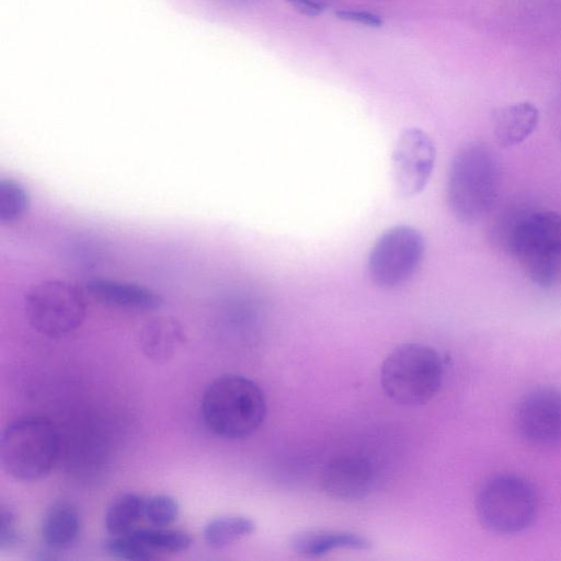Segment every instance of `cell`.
<instances>
[{
	"label": "cell",
	"mask_w": 561,
	"mask_h": 561,
	"mask_svg": "<svg viewBox=\"0 0 561 561\" xmlns=\"http://www.w3.org/2000/svg\"><path fill=\"white\" fill-rule=\"evenodd\" d=\"M24 312L38 333L59 337L77 330L87 313L83 291L67 280L49 279L33 286L24 298Z\"/></svg>",
	"instance_id": "obj_7"
},
{
	"label": "cell",
	"mask_w": 561,
	"mask_h": 561,
	"mask_svg": "<svg viewBox=\"0 0 561 561\" xmlns=\"http://www.w3.org/2000/svg\"><path fill=\"white\" fill-rule=\"evenodd\" d=\"M85 289L101 304L131 309L153 310L161 305V298L154 291L140 285L93 278L85 283Z\"/></svg>",
	"instance_id": "obj_13"
},
{
	"label": "cell",
	"mask_w": 561,
	"mask_h": 561,
	"mask_svg": "<svg viewBox=\"0 0 561 561\" xmlns=\"http://www.w3.org/2000/svg\"><path fill=\"white\" fill-rule=\"evenodd\" d=\"M129 534L154 554L157 552H181L188 549L193 542L186 531L168 527H137Z\"/></svg>",
	"instance_id": "obj_19"
},
{
	"label": "cell",
	"mask_w": 561,
	"mask_h": 561,
	"mask_svg": "<svg viewBox=\"0 0 561 561\" xmlns=\"http://www.w3.org/2000/svg\"><path fill=\"white\" fill-rule=\"evenodd\" d=\"M58 449L57 432L47 419L22 416L8 424L2 433L1 465L14 479L37 480L53 469Z\"/></svg>",
	"instance_id": "obj_4"
},
{
	"label": "cell",
	"mask_w": 561,
	"mask_h": 561,
	"mask_svg": "<svg viewBox=\"0 0 561 561\" xmlns=\"http://www.w3.org/2000/svg\"><path fill=\"white\" fill-rule=\"evenodd\" d=\"M28 206V195L18 181L11 178L0 179V222H13Z\"/></svg>",
	"instance_id": "obj_20"
},
{
	"label": "cell",
	"mask_w": 561,
	"mask_h": 561,
	"mask_svg": "<svg viewBox=\"0 0 561 561\" xmlns=\"http://www.w3.org/2000/svg\"><path fill=\"white\" fill-rule=\"evenodd\" d=\"M146 497L137 493H125L117 496L108 505L104 524L111 536H121L137 528L138 522L144 517Z\"/></svg>",
	"instance_id": "obj_17"
},
{
	"label": "cell",
	"mask_w": 561,
	"mask_h": 561,
	"mask_svg": "<svg viewBox=\"0 0 561 561\" xmlns=\"http://www.w3.org/2000/svg\"><path fill=\"white\" fill-rule=\"evenodd\" d=\"M424 251V239L415 228L407 225L389 228L376 240L368 255L371 282L387 289L403 285L421 266Z\"/></svg>",
	"instance_id": "obj_8"
},
{
	"label": "cell",
	"mask_w": 561,
	"mask_h": 561,
	"mask_svg": "<svg viewBox=\"0 0 561 561\" xmlns=\"http://www.w3.org/2000/svg\"><path fill=\"white\" fill-rule=\"evenodd\" d=\"M104 550L119 559L151 560L156 554L140 543L131 534L111 536L104 542Z\"/></svg>",
	"instance_id": "obj_22"
},
{
	"label": "cell",
	"mask_w": 561,
	"mask_h": 561,
	"mask_svg": "<svg viewBox=\"0 0 561 561\" xmlns=\"http://www.w3.org/2000/svg\"><path fill=\"white\" fill-rule=\"evenodd\" d=\"M180 506L171 495L156 494L145 502L144 517L151 526L168 527L179 516Z\"/></svg>",
	"instance_id": "obj_21"
},
{
	"label": "cell",
	"mask_w": 561,
	"mask_h": 561,
	"mask_svg": "<svg viewBox=\"0 0 561 561\" xmlns=\"http://www.w3.org/2000/svg\"><path fill=\"white\" fill-rule=\"evenodd\" d=\"M255 530V523L245 516L227 515L209 520L203 530L207 546L214 549L225 548Z\"/></svg>",
	"instance_id": "obj_18"
},
{
	"label": "cell",
	"mask_w": 561,
	"mask_h": 561,
	"mask_svg": "<svg viewBox=\"0 0 561 561\" xmlns=\"http://www.w3.org/2000/svg\"><path fill=\"white\" fill-rule=\"evenodd\" d=\"M336 16L340 20L354 22L371 27H379L382 25V19L380 15L369 11L362 10H341L337 11Z\"/></svg>",
	"instance_id": "obj_24"
},
{
	"label": "cell",
	"mask_w": 561,
	"mask_h": 561,
	"mask_svg": "<svg viewBox=\"0 0 561 561\" xmlns=\"http://www.w3.org/2000/svg\"><path fill=\"white\" fill-rule=\"evenodd\" d=\"M432 138L420 128H408L398 138L392 152V174L402 196H414L426 186L435 164Z\"/></svg>",
	"instance_id": "obj_9"
},
{
	"label": "cell",
	"mask_w": 561,
	"mask_h": 561,
	"mask_svg": "<svg viewBox=\"0 0 561 561\" xmlns=\"http://www.w3.org/2000/svg\"><path fill=\"white\" fill-rule=\"evenodd\" d=\"M184 341V329L172 317L152 319L140 332L142 352L148 358L157 362L169 359Z\"/></svg>",
	"instance_id": "obj_16"
},
{
	"label": "cell",
	"mask_w": 561,
	"mask_h": 561,
	"mask_svg": "<svg viewBox=\"0 0 561 561\" xmlns=\"http://www.w3.org/2000/svg\"><path fill=\"white\" fill-rule=\"evenodd\" d=\"M476 508L481 523L500 534H514L531 525L538 508L533 485L525 479L502 474L479 490Z\"/></svg>",
	"instance_id": "obj_6"
},
{
	"label": "cell",
	"mask_w": 561,
	"mask_h": 561,
	"mask_svg": "<svg viewBox=\"0 0 561 561\" xmlns=\"http://www.w3.org/2000/svg\"><path fill=\"white\" fill-rule=\"evenodd\" d=\"M508 245L535 284L551 286L561 273V214L553 210L526 214L512 227Z\"/></svg>",
	"instance_id": "obj_5"
},
{
	"label": "cell",
	"mask_w": 561,
	"mask_h": 561,
	"mask_svg": "<svg viewBox=\"0 0 561 561\" xmlns=\"http://www.w3.org/2000/svg\"><path fill=\"white\" fill-rule=\"evenodd\" d=\"M202 417L207 428L225 439H242L256 432L265 420L267 401L252 379L226 374L204 391Z\"/></svg>",
	"instance_id": "obj_1"
},
{
	"label": "cell",
	"mask_w": 561,
	"mask_h": 561,
	"mask_svg": "<svg viewBox=\"0 0 561 561\" xmlns=\"http://www.w3.org/2000/svg\"><path fill=\"white\" fill-rule=\"evenodd\" d=\"M501 170L494 151L483 142H470L455 154L447 181V201L454 216L472 224L494 207Z\"/></svg>",
	"instance_id": "obj_2"
},
{
	"label": "cell",
	"mask_w": 561,
	"mask_h": 561,
	"mask_svg": "<svg viewBox=\"0 0 561 561\" xmlns=\"http://www.w3.org/2000/svg\"><path fill=\"white\" fill-rule=\"evenodd\" d=\"M20 529L14 512L2 505L0 511V549H10L20 542Z\"/></svg>",
	"instance_id": "obj_23"
},
{
	"label": "cell",
	"mask_w": 561,
	"mask_h": 561,
	"mask_svg": "<svg viewBox=\"0 0 561 561\" xmlns=\"http://www.w3.org/2000/svg\"><path fill=\"white\" fill-rule=\"evenodd\" d=\"M289 546L297 554L316 559L337 549L368 550L371 543L365 536L350 530L307 529L294 534Z\"/></svg>",
	"instance_id": "obj_12"
},
{
	"label": "cell",
	"mask_w": 561,
	"mask_h": 561,
	"mask_svg": "<svg viewBox=\"0 0 561 561\" xmlns=\"http://www.w3.org/2000/svg\"><path fill=\"white\" fill-rule=\"evenodd\" d=\"M516 423L522 436L533 444L561 442V390L540 387L529 391L517 407Z\"/></svg>",
	"instance_id": "obj_10"
},
{
	"label": "cell",
	"mask_w": 561,
	"mask_h": 561,
	"mask_svg": "<svg viewBox=\"0 0 561 561\" xmlns=\"http://www.w3.org/2000/svg\"><path fill=\"white\" fill-rule=\"evenodd\" d=\"M374 468L367 457L357 454L340 455L327 462L320 483L325 494L341 501L365 497L374 484Z\"/></svg>",
	"instance_id": "obj_11"
},
{
	"label": "cell",
	"mask_w": 561,
	"mask_h": 561,
	"mask_svg": "<svg viewBox=\"0 0 561 561\" xmlns=\"http://www.w3.org/2000/svg\"><path fill=\"white\" fill-rule=\"evenodd\" d=\"M444 364L439 353L422 343H404L393 348L380 367V385L393 402L416 407L439 391Z\"/></svg>",
	"instance_id": "obj_3"
},
{
	"label": "cell",
	"mask_w": 561,
	"mask_h": 561,
	"mask_svg": "<svg viewBox=\"0 0 561 561\" xmlns=\"http://www.w3.org/2000/svg\"><path fill=\"white\" fill-rule=\"evenodd\" d=\"M538 122V108L530 102L501 107L493 116L496 142L502 148L519 145L535 131Z\"/></svg>",
	"instance_id": "obj_14"
},
{
	"label": "cell",
	"mask_w": 561,
	"mask_h": 561,
	"mask_svg": "<svg viewBox=\"0 0 561 561\" xmlns=\"http://www.w3.org/2000/svg\"><path fill=\"white\" fill-rule=\"evenodd\" d=\"M80 527L81 520L77 508L69 503L60 502L45 513L41 534L49 549L62 551L76 543Z\"/></svg>",
	"instance_id": "obj_15"
},
{
	"label": "cell",
	"mask_w": 561,
	"mask_h": 561,
	"mask_svg": "<svg viewBox=\"0 0 561 561\" xmlns=\"http://www.w3.org/2000/svg\"><path fill=\"white\" fill-rule=\"evenodd\" d=\"M290 3L297 11L308 16H317L321 14L325 4L321 0H286Z\"/></svg>",
	"instance_id": "obj_25"
}]
</instances>
